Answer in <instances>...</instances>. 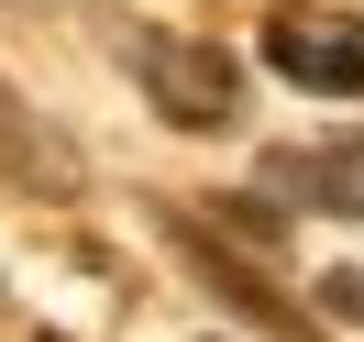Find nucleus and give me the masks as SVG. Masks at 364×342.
<instances>
[{"instance_id": "f257e3e1", "label": "nucleus", "mask_w": 364, "mask_h": 342, "mask_svg": "<svg viewBox=\"0 0 364 342\" xmlns=\"http://www.w3.org/2000/svg\"><path fill=\"white\" fill-rule=\"evenodd\" d=\"M133 78H144V100H155L166 122H188V133H221V122L243 111L232 55L221 45H188V33H133Z\"/></svg>"}, {"instance_id": "f03ea898", "label": "nucleus", "mask_w": 364, "mask_h": 342, "mask_svg": "<svg viewBox=\"0 0 364 342\" xmlns=\"http://www.w3.org/2000/svg\"><path fill=\"white\" fill-rule=\"evenodd\" d=\"M265 55H276V78L309 89V100H364V23L353 11H276Z\"/></svg>"}]
</instances>
